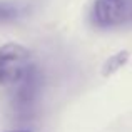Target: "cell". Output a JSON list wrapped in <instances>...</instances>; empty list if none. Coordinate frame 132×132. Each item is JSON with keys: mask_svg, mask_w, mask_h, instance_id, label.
Segmentation results:
<instances>
[{"mask_svg": "<svg viewBox=\"0 0 132 132\" xmlns=\"http://www.w3.org/2000/svg\"><path fill=\"white\" fill-rule=\"evenodd\" d=\"M127 60H129V52H127V50H122V52H119V54L112 55V57L104 64L102 75H105V77H107V75H112L114 72H117L122 65H126Z\"/></svg>", "mask_w": 132, "mask_h": 132, "instance_id": "obj_3", "label": "cell"}, {"mask_svg": "<svg viewBox=\"0 0 132 132\" xmlns=\"http://www.w3.org/2000/svg\"><path fill=\"white\" fill-rule=\"evenodd\" d=\"M30 70V52L20 44L0 47V85L13 87L25 79Z\"/></svg>", "mask_w": 132, "mask_h": 132, "instance_id": "obj_2", "label": "cell"}, {"mask_svg": "<svg viewBox=\"0 0 132 132\" xmlns=\"http://www.w3.org/2000/svg\"><path fill=\"white\" fill-rule=\"evenodd\" d=\"M90 20L102 30H119L132 27V0H95Z\"/></svg>", "mask_w": 132, "mask_h": 132, "instance_id": "obj_1", "label": "cell"}, {"mask_svg": "<svg viewBox=\"0 0 132 132\" xmlns=\"http://www.w3.org/2000/svg\"><path fill=\"white\" fill-rule=\"evenodd\" d=\"M12 132H30V130H12Z\"/></svg>", "mask_w": 132, "mask_h": 132, "instance_id": "obj_4", "label": "cell"}]
</instances>
